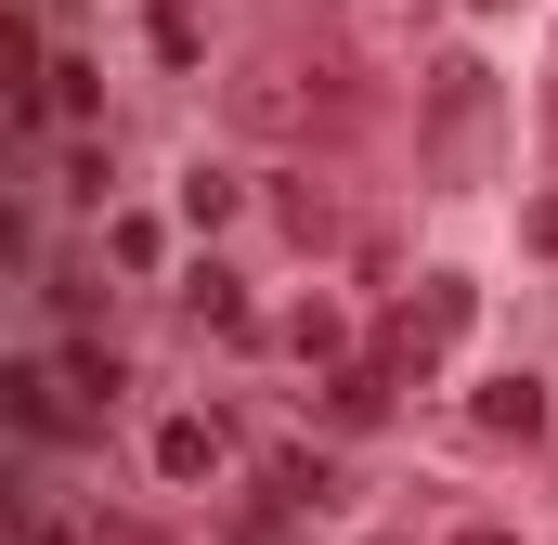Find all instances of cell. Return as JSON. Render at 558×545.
<instances>
[{
	"mask_svg": "<svg viewBox=\"0 0 558 545\" xmlns=\"http://www.w3.org/2000/svg\"><path fill=\"white\" fill-rule=\"evenodd\" d=\"M26 545H92V533H65V520H26Z\"/></svg>",
	"mask_w": 558,
	"mask_h": 545,
	"instance_id": "cell-12",
	"label": "cell"
},
{
	"mask_svg": "<svg viewBox=\"0 0 558 545\" xmlns=\"http://www.w3.org/2000/svg\"><path fill=\"white\" fill-rule=\"evenodd\" d=\"M364 105H377V78H364V52L338 26H299L286 52H260V78H247V118L260 131H299V143H351Z\"/></svg>",
	"mask_w": 558,
	"mask_h": 545,
	"instance_id": "cell-1",
	"label": "cell"
},
{
	"mask_svg": "<svg viewBox=\"0 0 558 545\" xmlns=\"http://www.w3.org/2000/svg\"><path fill=\"white\" fill-rule=\"evenodd\" d=\"M274 221H286V234H299V247H325V234H338V208H325L312 182H274Z\"/></svg>",
	"mask_w": 558,
	"mask_h": 545,
	"instance_id": "cell-9",
	"label": "cell"
},
{
	"mask_svg": "<svg viewBox=\"0 0 558 545\" xmlns=\"http://www.w3.org/2000/svg\"><path fill=\"white\" fill-rule=\"evenodd\" d=\"M156 468H169V481H208V468H221V428H208V415H169V428H156Z\"/></svg>",
	"mask_w": 558,
	"mask_h": 545,
	"instance_id": "cell-7",
	"label": "cell"
},
{
	"mask_svg": "<svg viewBox=\"0 0 558 545\" xmlns=\"http://www.w3.org/2000/svg\"><path fill=\"white\" fill-rule=\"evenodd\" d=\"M454 338H468V272H428L416 299H403V325L377 338V364H390V377H416V364H441Z\"/></svg>",
	"mask_w": 558,
	"mask_h": 545,
	"instance_id": "cell-3",
	"label": "cell"
},
{
	"mask_svg": "<svg viewBox=\"0 0 558 545\" xmlns=\"http://www.w3.org/2000/svg\"><path fill=\"white\" fill-rule=\"evenodd\" d=\"M481 131H494V65L441 52L428 65V182H481Z\"/></svg>",
	"mask_w": 558,
	"mask_h": 545,
	"instance_id": "cell-2",
	"label": "cell"
},
{
	"mask_svg": "<svg viewBox=\"0 0 558 545\" xmlns=\"http://www.w3.org/2000/svg\"><path fill=\"white\" fill-rule=\"evenodd\" d=\"M481 428H494V441H533V428H546V390H533V377H494V390H481Z\"/></svg>",
	"mask_w": 558,
	"mask_h": 545,
	"instance_id": "cell-6",
	"label": "cell"
},
{
	"mask_svg": "<svg viewBox=\"0 0 558 545\" xmlns=\"http://www.w3.org/2000/svg\"><path fill=\"white\" fill-rule=\"evenodd\" d=\"M182 312H195L208 338H260V312H247V286H234L221 261H195V272H182Z\"/></svg>",
	"mask_w": 558,
	"mask_h": 545,
	"instance_id": "cell-4",
	"label": "cell"
},
{
	"mask_svg": "<svg viewBox=\"0 0 558 545\" xmlns=\"http://www.w3.org/2000/svg\"><path fill=\"white\" fill-rule=\"evenodd\" d=\"M105 390H118V351L78 338V351H65V403H105Z\"/></svg>",
	"mask_w": 558,
	"mask_h": 545,
	"instance_id": "cell-10",
	"label": "cell"
},
{
	"mask_svg": "<svg viewBox=\"0 0 558 545\" xmlns=\"http://www.w3.org/2000/svg\"><path fill=\"white\" fill-rule=\"evenodd\" d=\"M234 208H247V182H234V169H195V182H182V221H208V234H221Z\"/></svg>",
	"mask_w": 558,
	"mask_h": 545,
	"instance_id": "cell-8",
	"label": "cell"
},
{
	"mask_svg": "<svg viewBox=\"0 0 558 545\" xmlns=\"http://www.w3.org/2000/svg\"><path fill=\"white\" fill-rule=\"evenodd\" d=\"M454 545H507V533H454Z\"/></svg>",
	"mask_w": 558,
	"mask_h": 545,
	"instance_id": "cell-14",
	"label": "cell"
},
{
	"mask_svg": "<svg viewBox=\"0 0 558 545\" xmlns=\"http://www.w3.org/2000/svg\"><path fill=\"white\" fill-rule=\"evenodd\" d=\"M234 545H274V520H234Z\"/></svg>",
	"mask_w": 558,
	"mask_h": 545,
	"instance_id": "cell-13",
	"label": "cell"
},
{
	"mask_svg": "<svg viewBox=\"0 0 558 545\" xmlns=\"http://www.w3.org/2000/svg\"><path fill=\"white\" fill-rule=\"evenodd\" d=\"M390 403H403V377H390V364H338V390H325L338 428H390Z\"/></svg>",
	"mask_w": 558,
	"mask_h": 545,
	"instance_id": "cell-5",
	"label": "cell"
},
{
	"mask_svg": "<svg viewBox=\"0 0 558 545\" xmlns=\"http://www.w3.org/2000/svg\"><path fill=\"white\" fill-rule=\"evenodd\" d=\"M286 338H299V351H312V364H338V351H351V325H338V312H325V299H312V312H286Z\"/></svg>",
	"mask_w": 558,
	"mask_h": 545,
	"instance_id": "cell-11",
	"label": "cell"
}]
</instances>
